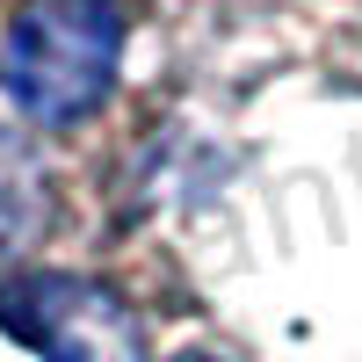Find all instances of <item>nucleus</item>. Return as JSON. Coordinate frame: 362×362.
<instances>
[{"label": "nucleus", "mask_w": 362, "mask_h": 362, "mask_svg": "<svg viewBox=\"0 0 362 362\" xmlns=\"http://www.w3.org/2000/svg\"><path fill=\"white\" fill-rule=\"evenodd\" d=\"M51 225V167L29 131L0 124V261H22Z\"/></svg>", "instance_id": "obj_3"}, {"label": "nucleus", "mask_w": 362, "mask_h": 362, "mask_svg": "<svg viewBox=\"0 0 362 362\" xmlns=\"http://www.w3.org/2000/svg\"><path fill=\"white\" fill-rule=\"evenodd\" d=\"M174 362H218V355H196V348H189V355H174Z\"/></svg>", "instance_id": "obj_4"}, {"label": "nucleus", "mask_w": 362, "mask_h": 362, "mask_svg": "<svg viewBox=\"0 0 362 362\" xmlns=\"http://www.w3.org/2000/svg\"><path fill=\"white\" fill-rule=\"evenodd\" d=\"M124 66V8L116 0H29L0 37V87L44 131L95 116Z\"/></svg>", "instance_id": "obj_1"}, {"label": "nucleus", "mask_w": 362, "mask_h": 362, "mask_svg": "<svg viewBox=\"0 0 362 362\" xmlns=\"http://www.w3.org/2000/svg\"><path fill=\"white\" fill-rule=\"evenodd\" d=\"M0 334L22 341L37 362H138L131 305L95 276L29 268L0 283Z\"/></svg>", "instance_id": "obj_2"}]
</instances>
